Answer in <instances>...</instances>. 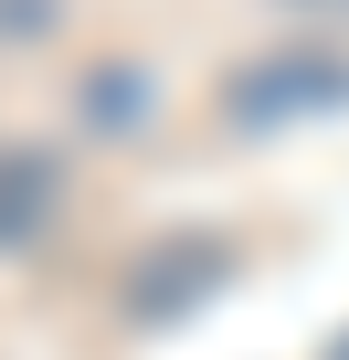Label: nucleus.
<instances>
[{
  "instance_id": "obj_1",
  "label": "nucleus",
  "mask_w": 349,
  "mask_h": 360,
  "mask_svg": "<svg viewBox=\"0 0 349 360\" xmlns=\"http://www.w3.org/2000/svg\"><path fill=\"white\" fill-rule=\"evenodd\" d=\"M328 96H349V64H328V53H286V64H254V75L233 85L244 117H307V106H328Z\"/></svg>"
},
{
  "instance_id": "obj_2",
  "label": "nucleus",
  "mask_w": 349,
  "mask_h": 360,
  "mask_svg": "<svg viewBox=\"0 0 349 360\" xmlns=\"http://www.w3.org/2000/svg\"><path fill=\"white\" fill-rule=\"evenodd\" d=\"M43 212H53V169L43 159H11V169H0V244H22Z\"/></svg>"
}]
</instances>
